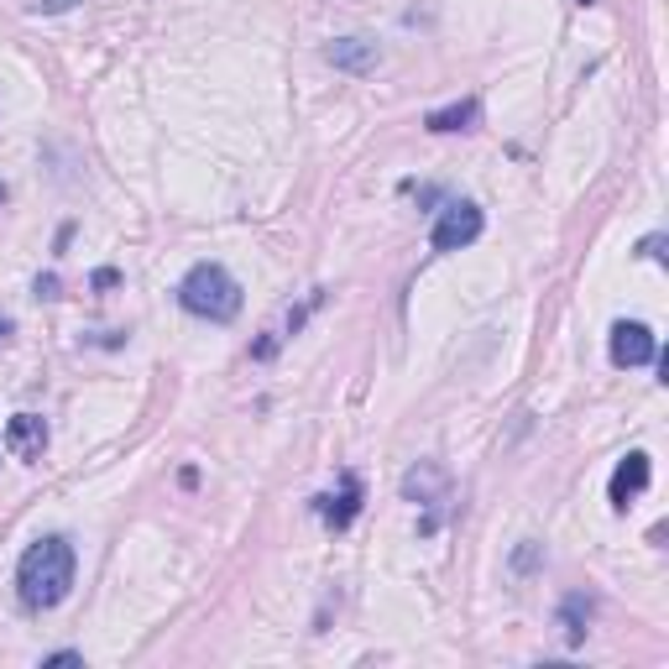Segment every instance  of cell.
<instances>
[{
	"instance_id": "obj_7",
	"label": "cell",
	"mask_w": 669,
	"mask_h": 669,
	"mask_svg": "<svg viewBox=\"0 0 669 669\" xmlns=\"http://www.w3.org/2000/svg\"><path fill=\"white\" fill-rule=\"evenodd\" d=\"M325 58H330L340 73H372L377 63H383L377 43H361V37H334L330 48H325Z\"/></svg>"
},
{
	"instance_id": "obj_11",
	"label": "cell",
	"mask_w": 669,
	"mask_h": 669,
	"mask_svg": "<svg viewBox=\"0 0 669 669\" xmlns=\"http://www.w3.org/2000/svg\"><path fill=\"white\" fill-rule=\"evenodd\" d=\"M403 497H419V502H439L445 497V471L439 466H419L403 477Z\"/></svg>"
},
{
	"instance_id": "obj_5",
	"label": "cell",
	"mask_w": 669,
	"mask_h": 669,
	"mask_svg": "<svg viewBox=\"0 0 669 669\" xmlns=\"http://www.w3.org/2000/svg\"><path fill=\"white\" fill-rule=\"evenodd\" d=\"M314 513L325 518V524L340 533V528H351V518L361 513V481L345 471L340 477V492H325V497H314Z\"/></svg>"
},
{
	"instance_id": "obj_10",
	"label": "cell",
	"mask_w": 669,
	"mask_h": 669,
	"mask_svg": "<svg viewBox=\"0 0 669 669\" xmlns=\"http://www.w3.org/2000/svg\"><path fill=\"white\" fill-rule=\"evenodd\" d=\"M586 622H591V597L586 591H571L560 601V627H565V644L580 648L586 644Z\"/></svg>"
},
{
	"instance_id": "obj_4",
	"label": "cell",
	"mask_w": 669,
	"mask_h": 669,
	"mask_svg": "<svg viewBox=\"0 0 669 669\" xmlns=\"http://www.w3.org/2000/svg\"><path fill=\"white\" fill-rule=\"evenodd\" d=\"M648 361H659L654 330L638 319H618L612 325V366H648Z\"/></svg>"
},
{
	"instance_id": "obj_20",
	"label": "cell",
	"mask_w": 669,
	"mask_h": 669,
	"mask_svg": "<svg viewBox=\"0 0 669 669\" xmlns=\"http://www.w3.org/2000/svg\"><path fill=\"white\" fill-rule=\"evenodd\" d=\"M580 5H597V0H580Z\"/></svg>"
},
{
	"instance_id": "obj_6",
	"label": "cell",
	"mask_w": 669,
	"mask_h": 669,
	"mask_svg": "<svg viewBox=\"0 0 669 669\" xmlns=\"http://www.w3.org/2000/svg\"><path fill=\"white\" fill-rule=\"evenodd\" d=\"M5 450L16 455V460H43L48 455V424L37 413H16L5 424Z\"/></svg>"
},
{
	"instance_id": "obj_18",
	"label": "cell",
	"mask_w": 669,
	"mask_h": 669,
	"mask_svg": "<svg viewBox=\"0 0 669 669\" xmlns=\"http://www.w3.org/2000/svg\"><path fill=\"white\" fill-rule=\"evenodd\" d=\"M5 334H11V319H0V340H5Z\"/></svg>"
},
{
	"instance_id": "obj_16",
	"label": "cell",
	"mask_w": 669,
	"mask_h": 669,
	"mask_svg": "<svg viewBox=\"0 0 669 669\" xmlns=\"http://www.w3.org/2000/svg\"><path fill=\"white\" fill-rule=\"evenodd\" d=\"M638 257H665V236H644V246H638Z\"/></svg>"
},
{
	"instance_id": "obj_12",
	"label": "cell",
	"mask_w": 669,
	"mask_h": 669,
	"mask_svg": "<svg viewBox=\"0 0 669 669\" xmlns=\"http://www.w3.org/2000/svg\"><path fill=\"white\" fill-rule=\"evenodd\" d=\"M79 0H26V11L32 16H63V11H73Z\"/></svg>"
},
{
	"instance_id": "obj_14",
	"label": "cell",
	"mask_w": 669,
	"mask_h": 669,
	"mask_svg": "<svg viewBox=\"0 0 669 669\" xmlns=\"http://www.w3.org/2000/svg\"><path fill=\"white\" fill-rule=\"evenodd\" d=\"M43 665H84V654H79V648H58V654H48Z\"/></svg>"
},
{
	"instance_id": "obj_19",
	"label": "cell",
	"mask_w": 669,
	"mask_h": 669,
	"mask_svg": "<svg viewBox=\"0 0 669 669\" xmlns=\"http://www.w3.org/2000/svg\"><path fill=\"white\" fill-rule=\"evenodd\" d=\"M0 204H5V184H0Z\"/></svg>"
},
{
	"instance_id": "obj_1",
	"label": "cell",
	"mask_w": 669,
	"mask_h": 669,
	"mask_svg": "<svg viewBox=\"0 0 669 669\" xmlns=\"http://www.w3.org/2000/svg\"><path fill=\"white\" fill-rule=\"evenodd\" d=\"M16 591H22V607L32 612H52L58 601L73 591V544L63 533H48L37 539L32 550L22 554L16 565Z\"/></svg>"
},
{
	"instance_id": "obj_9",
	"label": "cell",
	"mask_w": 669,
	"mask_h": 669,
	"mask_svg": "<svg viewBox=\"0 0 669 669\" xmlns=\"http://www.w3.org/2000/svg\"><path fill=\"white\" fill-rule=\"evenodd\" d=\"M477 120H481V99L466 95V99H455V105H445V110H430L424 126L439 131V137H450V131H477Z\"/></svg>"
},
{
	"instance_id": "obj_13",
	"label": "cell",
	"mask_w": 669,
	"mask_h": 669,
	"mask_svg": "<svg viewBox=\"0 0 669 669\" xmlns=\"http://www.w3.org/2000/svg\"><path fill=\"white\" fill-rule=\"evenodd\" d=\"M533 565H539V544H533V539H524V544H518V554H513V571H533Z\"/></svg>"
},
{
	"instance_id": "obj_15",
	"label": "cell",
	"mask_w": 669,
	"mask_h": 669,
	"mask_svg": "<svg viewBox=\"0 0 669 669\" xmlns=\"http://www.w3.org/2000/svg\"><path fill=\"white\" fill-rule=\"evenodd\" d=\"M90 283H95L99 293H105V287H116V283H120V272H116V267H99V272L90 278Z\"/></svg>"
},
{
	"instance_id": "obj_2",
	"label": "cell",
	"mask_w": 669,
	"mask_h": 669,
	"mask_svg": "<svg viewBox=\"0 0 669 669\" xmlns=\"http://www.w3.org/2000/svg\"><path fill=\"white\" fill-rule=\"evenodd\" d=\"M178 304H184L193 319L231 325V319L240 314V283L220 262H199V267L184 272V283H178Z\"/></svg>"
},
{
	"instance_id": "obj_3",
	"label": "cell",
	"mask_w": 669,
	"mask_h": 669,
	"mask_svg": "<svg viewBox=\"0 0 669 669\" xmlns=\"http://www.w3.org/2000/svg\"><path fill=\"white\" fill-rule=\"evenodd\" d=\"M481 210L471 204V199H450L445 210H439V220H434L430 231V246L434 251H460V246H471V240L481 236Z\"/></svg>"
},
{
	"instance_id": "obj_8",
	"label": "cell",
	"mask_w": 669,
	"mask_h": 669,
	"mask_svg": "<svg viewBox=\"0 0 669 669\" xmlns=\"http://www.w3.org/2000/svg\"><path fill=\"white\" fill-rule=\"evenodd\" d=\"M644 486H648V455L633 450L627 460H618V471H612V507H627Z\"/></svg>"
},
{
	"instance_id": "obj_17",
	"label": "cell",
	"mask_w": 669,
	"mask_h": 669,
	"mask_svg": "<svg viewBox=\"0 0 669 669\" xmlns=\"http://www.w3.org/2000/svg\"><path fill=\"white\" fill-rule=\"evenodd\" d=\"M37 298H58V278H52V272L48 278H37Z\"/></svg>"
}]
</instances>
